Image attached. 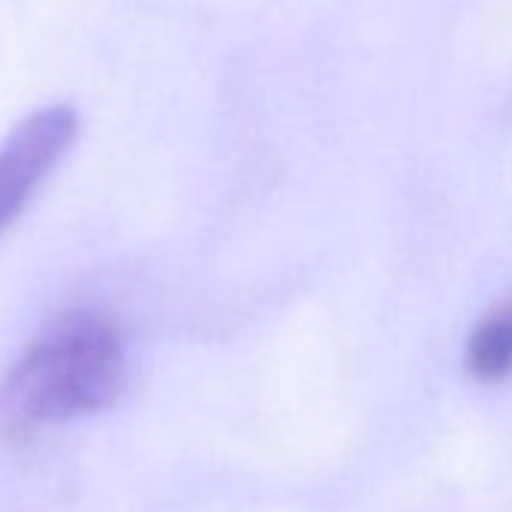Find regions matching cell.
I'll list each match as a JSON object with an SVG mask.
<instances>
[{
  "label": "cell",
  "mask_w": 512,
  "mask_h": 512,
  "mask_svg": "<svg viewBox=\"0 0 512 512\" xmlns=\"http://www.w3.org/2000/svg\"><path fill=\"white\" fill-rule=\"evenodd\" d=\"M467 371L482 383L512 377V296L497 302L470 332L464 350Z\"/></svg>",
  "instance_id": "obj_3"
},
{
  "label": "cell",
  "mask_w": 512,
  "mask_h": 512,
  "mask_svg": "<svg viewBox=\"0 0 512 512\" xmlns=\"http://www.w3.org/2000/svg\"><path fill=\"white\" fill-rule=\"evenodd\" d=\"M79 139V112L70 103H52L19 121L0 142V232L34 199L55 166Z\"/></svg>",
  "instance_id": "obj_2"
},
{
  "label": "cell",
  "mask_w": 512,
  "mask_h": 512,
  "mask_svg": "<svg viewBox=\"0 0 512 512\" xmlns=\"http://www.w3.org/2000/svg\"><path fill=\"white\" fill-rule=\"evenodd\" d=\"M124 389V338L97 311L58 317L0 389V425L28 431L100 413Z\"/></svg>",
  "instance_id": "obj_1"
}]
</instances>
